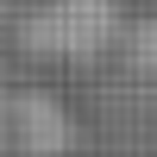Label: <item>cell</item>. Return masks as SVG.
<instances>
[{
  "label": "cell",
  "instance_id": "6da1fadb",
  "mask_svg": "<svg viewBox=\"0 0 157 157\" xmlns=\"http://www.w3.org/2000/svg\"><path fill=\"white\" fill-rule=\"evenodd\" d=\"M113 32H120V19H113L107 0H50L32 19L25 44L44 50V57H94L113 44Z\"/></svg>",
  "mask_w": 157,
  "mask_h": 157
},
{
  "label": "cell",
  "instance_id": "277c9868",
  "mask_svg": "<svg viewBox=\"0 0 157 157\" xmlns=\"http://www.w3.org/2000/svg\"><path fill=\"white\" fill-rule=\"evenodd\" d=\"M0 138H6V107H0Z\"/></svg>",
  "mask_w": 157,
  "mask_h": 157
},
{
  "label": "cell",
  "instance_id": "3957f363",
  "mask_svg": "<svg viewBox=\"0 0 157 157\" xmlns=\"http://www.w3.org/2000/svg\"><path fill=\"white\" fill-rule=\"evenodd\" d=\"M132 57L145 63V69H157V25H138V38H132Z\"/></svg>",
  "mask_w": 157,
  "mask_h": 157
},
{
  "label": "cell",
  "instance_id": "7a4b0ae2",
  "mask_svg": "<svg viewBox=\"0 0 157 157\" xmlns=\"http://www.w3.org/2000/svg\"><path fill=\"white\" fill-rule=\"evenodd\" d=\"M6 126H13V138H19L25 157H63V151L75 145L69 113H63L50 94H19V101L6 107Z\"/></svg>",
  "mask_w": 157,
  "mask_h": 157
}]
</instances>
